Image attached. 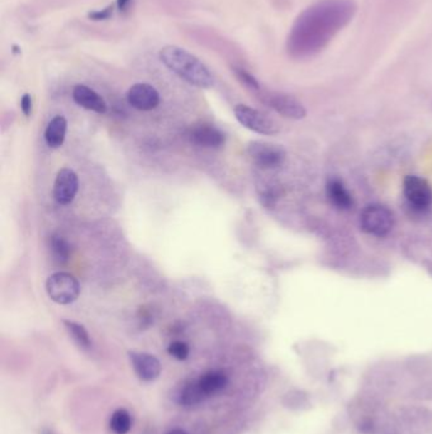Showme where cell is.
<instances>
[{
  "label": "cell",
  "mask_w": 432,
  "mask_h": 434,
  "mask_svg": "<svg viewBox=\"0 0 432 434\" xmlns=\"http://www.w3.org/2000/svg\"><path fill=\"white\" fill-rule=\"evenodd\" d=\"M233 112L237 121L240 122L243 128L254 133L260 135H275L279 133L277 123L260 110L246 105H237Z\"/></svg>",
  "instance_id": "8992f818"
},
{
  "label": "cell",
  "mask_w": 432,
  "mask_h": 434,
  "mask_svg": "<svg viewBox=\"0 0 432 434\" xmlns=\"http://www.w3.org/2000/svg\"><path fill=\"white\" fill-rule=\"evenodd\" d=\"M326 195L330 202L334 205L336 209L350 210L354 206L352 193L347 191L342 180L339 178H330L326 185Z\"/></svg>",
  "instance_id": "4fadbf2b"
},
{
  "label": "cell",
  "mask_w": 432,
  "mask_h": 434,
  "mask_svg": "<svg viewBox=\"0 0 432 434\" xmlns=\"http://www.w3.org/2000/svg\"><path fill=\"white\" fill-rule=\"evenodd\" d=\"M41 434H55V433H53V432H52L51 429H43V430H42V432H41Z\"/></svg>",
  "instance_id": "4316f807"
},
{
  "label": "cell",
  "mask_w": 432,
  "mask_h": 434,
  "mask_svg": "<svg viewBox=\"0 0 432 434\" xmlns=\"http://www.w3.org/2000/svg\"><path fill=\"white\" fill-rule=\"evenodd\" d=\"M115 12V6H105L103 9H97L88 13V18L94 22H100V21H107L112 17V14Z\"/></svg>",
  "instance_id": "603a6c76"
},
{
  "label": "cell",
  "mask_w": 432,
  "mask_h": 434,
  "mask_svg": "<svg viewBox=\"0 0 432 434\" xmlns=\"http://www.w3.org/2000/svg\"><path fill=\"white\" fill-rule=\"evenodd\" d=\"M21 110L24 113V116L29 117L32 113V97L28 93H26L22 99H21Z\"/></svg>",
  "instance_id": "cb8c5ba5"
},
{
  "label": "cell",
  "mask_w": 432,
  "mask_h": 434,
  "mask_svg": "<svg viewBox=\"0 0 432 434\" xmlns=\"http://www.w3.org/2000/svg\"><path fill=\"white\" fill-rule=\"evenodd\" d=\"M110 427L115 434H127L132 427V419L126 409H118L112 414Z\"/></svg>",
  "instance_id": "d6986e66"
},
{
  "label": "cell",
  "mask_w": 432,
  "mask_h": 434,
  "mask_svg": "<svg viewBox=\"0 0 432 434\" xmlns=\"http://www.w3.org/2000/svg\"><path fill=\"white\" fill-rule=\"evenodd\" d=\"M128 357L131 361L133 370L139 380L151 382L156 380L162 373V363L156 358L155 356L144 352H136L131 351L128 352Z\"/></svg>",
  "instance_id": "30bf717a"
},
{
  "label": "cell",
  "mask_w": 432,
  "mask_h": 434,
  "mask_svg": "<svg viewBox=\"0 0 432 434\" xmlns=\"http://www.w3.org/2000/svg\"><path fill=\"white\" fill-rule=\"evenodd\" d=\"M160 60L170 71L175 73L179 78L189 83L191 86L202 89L214 87V79L212 73L203 64L199 58L181 47H162L160 50Z\"/></svg>",
  "instance_id": "6da1fadb"
},
{
  "label": "cell",
  "mask_w": 432,
  "mask_h": 434,
  "mask_svg": "<svg viewBox=\"0 0 432 434\" xmlns=\"http://www.w3.org/2000/svg\"><path fill=\"white\" fill-rule=\"evenodd\" d=\"M73 99L76 105H80L85 110H93L97 113L107 112V103L98 93L93 91L92 88L78 84L73 89Z\"/></svg>",
  "instance_id": "7c38bea8"
},
{
  "label": "cell",
  "mask_w": 432,
  "mask_h": 434,
  "mask_svg": "<svg viewBox=\"0 0 432 434\" xmlns=\"http://www.w3.org/2000/svg\"><path fill=\"white\" fill-rule=\"evenodd\" d=\"M130 3H131V0H117V8L123 12L130 6Z\"/></svg>",
  "instance_id": "d4e9b609"
},
{
  "label": "cell",
  "mask_w": 432,
  "mask_h": 434,
  "mask_svg": "<svg viewBox=\"0 0 432 434\" xmlns=\"http://www.w3.org/2000/svg\"><path fill=\"white\" fill-rule=\"evenodd\" d=\"M263 102L269 105L271 110L290 120H302L307 116L303 105L298 99L284 93L269 92L263 95Z\"/></svg>",
  "instance_id": "52a82bcc"
},
{
  "label": "cell",
  "mask_w": 432,
  "mask_h": 434,
  "mask_svg": "<svg viewBox=\"0 0 432 434\" xmlns=\"http://www.w3.org/2000/svg\"><path fill=\"white\" fill-rule=\"evenodd\" d=\"M80 284L73 274L66 272L53 273L46 281V292L52 301L60 305H69L80 295Z\"/></svg>",
  "instance_id": "3957f363"
},
{
  "label": "cell",
  "mask_w": 432,
  "mask_h": 434,
  "mask_svg": "<svg viewBox=\"0 0 432 434\" xmlns=\"http://www.w3.org/2000/svg\"><path fill=\"white\" fill-rule=\"evenodd\" d=\"M127 100L136 110H152L160 105V94L150 84L137 83L128 89Z\"/></svg>",
  "instance_id": "9c48e42d"
},
{
  "label": "cell",
  "mask_w": 432,
  "mask_h": 434,
  "mask_svg": "<svg viewBox=\"0 0 432 434\" xmlns=\"http://www.w3.org/2000/svg\"><path fill=\"white\" fill-rule=\"evenodd\" d=\"M248 157L263 169L279 168L285 160V151L282 146L266 141H253L248 146Z\"/></svg>",
  "instance_id": "5b68a950"
},
{
  "label": "cell",
  "mask_w": 432,
  "mask_h": 434,
  "mask_svg": "<svg viewBox=\"0 0 432 434\" xmlns=\"http://www.w3.org/2000/svg\"><path fill=\"white\" fill-rule=\"evenodd\" d=\"M66 130H68V121L64 116H56L52 118L50 123L47 125L45 140L47 145L52 149H58L64 144L66 138Z\"/></svg>",
  "instance_id": "9a60e30c"
},
{
  "label": "cell",
  "mask_w": 432,
  "mask_h": 434,
  "mask_svg": "<svg viewBox=\"0 0 432 434\" xmlns=\"http://www.w3.org/2000/svg\"><path fill=\"white\" fill-rule=\"evenodd\" d=\"M48 248L51 250L53 261L58 262L60 264H64L69 261L70 244L65 237L61 235H52L48 239Z\"/></svg>",
  "instance_id": "e0dca14e"
},
{
  "label": "cell",
  "mask_w": 432,
  "mask_h": 434,
  "mask_svg": "<svg viewBox=\"0 0 432 434\" xmlns=\"http://www.w3.org/2000/svg\"><path fill=\"white\" fill-rule=\"evenodd\" d=\"M189 138L193 144L203 148H219L226 143L225 133L216 126L207 123L193 128L189 133Z\"/></svg>",
  "instance_id": "8fae6325"
},
{
  "label": "cell",
  "mask_w": 432,
  "mask_h": 434,
  "mask_svg": "<svg viewBox=\"0 0 432 434\" xmlns=\"http://www.w3.org/2000/svg\"><path fill=\"white\" fill-rule=\"evenodd\" d=\"M404 195L407 206L416 214H423L431 207L432 188L423 178L407 175L404 180Z\"/></svg>",
  "instance_id": "277c9868"
},
{
  "label": "cell",
  "mask_w": 432,
  "mask_h": 434,
  "mask_svg": "<svg viewBox=\"0 0 432 434\" xmlns=\"http://www.w3.org/2000/svg\"><path fill=\"white\" fill-rule=\"evenodd\" d=\"M360 227L373 237H386L394 227V215L384 205L372 203L364 207L360 214Z\"/></svg>",
  "instance_id": "7a4b0ae2"
},
{
  "label": "cell",
  "mask_w": 432,
  "mask_h": 434,
  "mask_svg": "<svg viewBox=\"0 0 432 434\" xmlns=\"http://www.w3.org/2000/svg\"><path fill=\"white\" fill-rule=\"evenodd\" d=\"M260 198H261L264 206H266L268 209H271L273 206H275V202H277L278 198H279V192L277 191L275 187L269 185V187H266L265 190H263V192L260 193Z\"/></svg>",
  "instance_id": "7402d4cb"
},
{
  "label": "cell",
  "mask_w": 432,
  "mask_h": 434,
  "mask_svg": "<svg viewBox=\"0 0 432 434\" xmlns=\"http://www.w3.org/2000/svg\"><path fill=\"white\" fill-rule=\"evenodd\" d=\"M207 399V395L204 394L199 381L186 382L181 390L179 391L178 401L180 405L194 406L203 403Z\"/></svg>",
  "instance_id": "2e32d148"
},
{
  "label": "cell",
  "mask_w": 432,
  "mask_h": 434,
  "mask_svg": "<svg viewBox=\"0 0 432 434\" xmlns=\"http://www.w3.org/2000/svg\"><path fill=\"white\" fill-rule=\"evenodd\" d=\"M233 73L237 76V79L241 81L242 84H245L246 87L250 89H254V91H259L260 84L259 81H256V78L254 76H251L250 73H248L245 69H238V68H233Z\"/></svg>",
  "instance_id": "44dd1931"
},
{
  "label": "cell",
  "mask_w": 432,
  "mask_h": 434,
  "mask_svg": "<svg viewBox=\"0 0 432 434\" xmlns=\"http://www.w3.org/2000/svg\"><path fill=\"white\" fill-rule=\"evenodd\" d=\"M65 328L69 331L70 336L74 339V342L83 348V349H89L92 347V341H90V336L88 333L87 329L75 321H70V320H65L64 321Z\"/></svg>",
  "instance_id": "ac0fdd59"
},
{
  "label": "cell",
  "mask_w": 432,
  "mask_h": 434,
  "mask_svg": "<svg viewBox=\"0 0 432 434\" xmlns=\"http://www.w3.org/2000/svg\"><path fill=\"white\" fill-rule=\"evenodd\" d=\"M167 434H188V433H186V432H185V430H183V429H174V430H172V432H170V433H167Z\"/></svg>",
  "instance_id": "484cf974"
},
{
  "label": "cell",
  "mask_w": 432,
  "mask_h": 434,
  "mask_svg": "<svg viewBox=\"0 0 432 434\" xmlns=\"http://www.w3.org/2000/svg\"><path fill=\"white\" fill-rule=\"evenodd\" d=\"M167 352H169L170 356H173L174 358L178 359V361H185V359L189 357L191 349H189V346L186 343L177 341V342H173L169 346Z\"/></svg>",
  "instance_id": "ffe728a7"
},
{
  "label": "cell",
  "mask_w": 432,
  "mask_h": 434,
  "mask_svg": "<svg viewBox=\"0 0 432 434\" xmlns=\"http://www.w3.org/2000/svg\"><path fill=\"white\" fill-rule=\"evenodd\" d=\"M79 191V178L74 170L61 169L56 175L53 185V197L60 205H70Z\"/></svg>",
  "instance_id": "ba28073f"
},
{
  "label": "cell",
  "mask_w": 432,
  "mask_h": 434,
  "mask_svg": "<svg viewBox=\"0 0 432 434\" xmlns=\"http://www.w3.org/2000/svg\"><path fill=\"white\" fill-rule=\"evenodd\" d=\"M199 385L202 388L207 398L212 395L218 394L228 383V377L223 371L214 370L208 371L204 375L198 378Z\"/></svg>",
  "instance_id": "5bb4252c"
}]
</instances>
